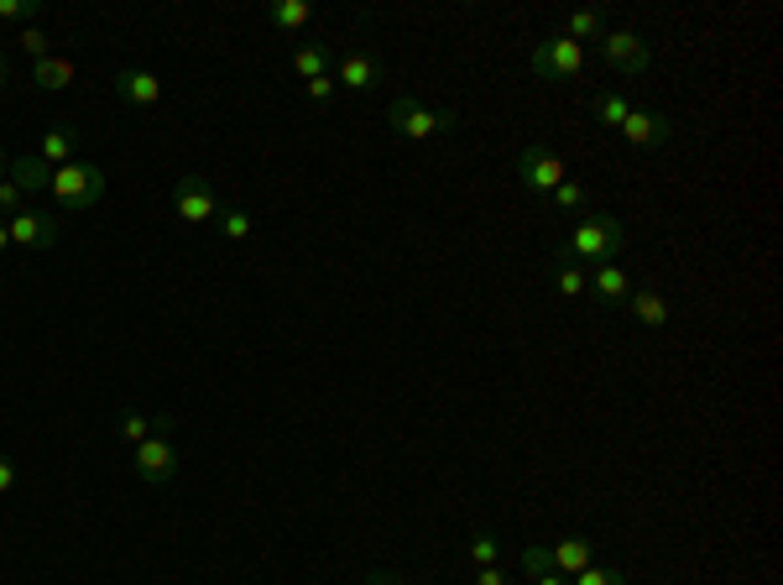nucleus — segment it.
Segmentation results:
<instances>
[{
    "instance_id": "nucleus-36",
    "label": "nucleus",
    "mask_w": 783,
    "mask_h": 585,
    "mask_svg": "<svg viewBox=\"0 0 783 585\" xmlns=\"http://www.w3.org/2000/svg\"><path fill=\"white\" fill-rule=\"evenodd\" d=\"M366 585H402V581L392 575V570H371V575H366Z\"/></svg>"
},
{
    "instance_id": "nucleus-9",
    "label": "nucleus",
    "mask_w": 783,
    "mask_h": 585,
    "mask_svg": "<svg viewBox=\"0 0 783 585\" xmlns=\"http://www.w3.org/2000/svg\"><path fill=\"white\" fill-rule=\"evenodd\" d=\"M627 137V147H638V152H659V147H668L674 142V121L668 116H659V110H627V121L617 126Z\"/></svg>"
},
{
    "instance_id": "nucleus-33",
    "label": "nucleus",
    "mask_w": 783,
    "mask_h": 585,
    "mask_svg": "<svg viewBox=\"0 0 783 585\" xmlns=\"http://www.w3.org/2000/svg\"><path fill=\"white\" fill-rule=\"evenodd\" d=\"M32 17H37L32 0H0V21H32Z\"/></svg>"
},
{
    "instance_id": "nucleus-37",
    "label": "nucleus",
    "mask_w": 783,
    "mask_h": 585,
    "mask_svg": "<svg viewBox=\"0 0 783 585\" xmlns=\"http://www.w3.org/2000/svg\"><path fill=\"white\" fill-rule=\"evenodd\" d=\"M533 585H569V581H564L559 570H543V575H539V581H533Z\"/></svg>"
},
{
    "instance_id": "nucleus-25",
    "label": "nucleus",
    "mask_w": 783,
    "mask_h": 585,
    "mask_svg": "<svg viewBox=\"0 0 783 585\" xmlns=\"http://www.w3.org/2000/svg\"><path fill=\"white\" fill-rule=\"evenodd\" d=\"M225 230V241H236V246H246L251 241V230H257V225H251V215H246V209H230V204H225L220 209V220H215Z\"/></svg>"
},
{
    "instance_id": "nucleus-20",
    "label": "nucleus",
    "mask_w": 783,
    "mask_h": 585,
    "mask_svg": "<svg viewBox=\"0 0 783 585\" xmlns=\"http://www.w3.org/2000/svg\"><path fill=\"white\" fill-rule=\"evenodd\" d=\"M267 21L282 26V32H303V26L314 21V6H308V0H272V6H267Z\"/></svg>"
},
{
    "instance_id": "nucleus-26",
    "label": "nucleus",
    "mask_w": 783,
    "mask_h": 585,
    "mask_svg": "<svg viewBox=\"0 0 783 585\" xmlns=\"http://www.w3.org/2000/svg\"><path fill=\"white\" fill-rule=\"evenodd\" d=\"M548 204L554 209H564V215H580L585 204H590V194H585V183H575V178H564L554 194H548Z\"/></svg>"
},
{
    "instance_id": "nucleus-6",
    "label": "nucleus",
    "mask_w": 783,
    "mask_h": 585,
    "mask_svg": "<svg viewBox=\"0 0 783 585\" xmlns=\"http://www.w3.org/2000/svg\"><path fill=\"white\" fill-rule=\"evenodd\" d=\"M512 167H518L522 188H533V194H543V199H548V194H554L564 178H569L564 158H559V152H548V147H522Z\"/></svg>"
},
{
    "instance_id": "nucleus-1",
    "label": "nucleus",
    "mask_w": 783,
    "mask_h": 585,
    "mask_svg": "<svg viewBox=\"0 0 783 585\" xmlns=\"http://www.w3.org/2000/svg\"><path fill=\"white\" fill-rule=\"evenodd\" d=\"M622 251H627V225L617 220V215H585V220L569 230V241H559L554 262L606 267V262H617Z\"/></svg>"
},
{
    "instance_id": "nucleus-38",
    "label": "nucleus",
    "mask_w": 783,
    "mask_h": 585,
    "mask_svg": "<svg viewBox=\"0 0 783 585\" xmlns=\"http://www.w3.org/2000/svg\"><path fill=\"white\" fill-rule=\"evenodd\" d=\"M0 251H11V230H6V220H0Z\"/></svg>"
},
{
    "instance_id": "nucleus-28",
    "label": "nucleus",
    "mask_w": 783,
    "mask_h": 585,
    "mask_svg": "<svg viewBox=\"0 0 783 585\" xmlns=\"http://www.w3.org/2000/svg\"><path fill=\"white\" fill-rule=\"evenodd\" d=\"M17 47H21V53H26V58H32V63L53 58V37H47L42 26H26V32H21V37H17Z\"/></svg>"
},
{
    "instance_id": "nucleus-24",
    "label": "nucleus",
    "mask_w": 783,
    "mask_h": 585,
    "mask_svg": "<svg viewBox=\"0 0 783 585\" xmlns=\"http://www.w3.org/2000/svg\"><path fill=\"white\" fill-rule=\"evenodd\" d=\"M42 162H47V167H63V162H74V131H47V137H42V152H37Z\"/></svg>"
},
{
    "instance_id": "nucleus-16",
    "label": "nucleus",
    "mask_w": 783,
    "mask_h": 585,
    "mask_svg": "<svg viewBox=\"0 0 783 585\" xmlns=\"http://www.w3.org/2000/svg\"><path fill=\"white\" fill-rule=\"evenodd\" d=\"M74 79H79V63L63 58V53L32 63V89H42V95H63V89H68Z\"/></svg>"
},
{
    "instance_id": "nucleus-18",
    "label": "nucleus",
    "mask_w": 783,
    "mask_h": 585,
    "mask_svg": "<svg viewBox=\"0 0 783 585\" xmlns=\"http://www.w3.org/2000/svg\"><path fill=\"white\" fill-rule=\"evenodd\" d=\"M293 74L303 84L319 79V74H335V47L329 42H308V47H293Z\"/></svg>"
},
{
    "instance_id": "nucleus-22",
    "label": "nucleus",
    "mask_w": 783,
    "mask_h": 585,
    "mask_svg": "<svg viewBox=\"0 0 783 585\" xmlns=\"http://www.w3.org/2000/svg\"><path fill=\"white\" fill-rule=\"evenodd\" d=\"M465 560L481 570V565H502V539L491 533V528H481V533H470V544H465Z\"/></svg>"
},
{
    "instance_id": "nucleus-15",
    "label": "nucleus",
    "mask_w": 783,
    "mask_h": 585,
    "mask_svg": "<svg viewBox=\"0 0 783 585\" xmlns=\"http://www.w3.org/2000/svg\"><path fill=\"white\" fill-rule=\"evenodd\" d=\"M116 95H121L126 105L152 110V105L162 100V79L157 74H146V68H121V74H116Z\"/></svg>"
},
{
    "instance_id": "nucleus-23",
    "label": "nucleus",
    "mask_w": 783,
    "mask_h": 585,
    "mask_svg": "<svg viewBox=\"0 0 783 585\" xmlns=\"http://www.w3.org/2000/svg\"><path fill=\"white\" fill-rule=\"evenodd\" d=\"M590 110H596V121H606V126H622L632 105H627L622 95H617V89H596V95H590Z\"/></svg>"
},
{
    "instance_id": "nucleus-31",
    "label": "nucleus",
    "mask_w": 783,
    "mask_h": 585,
    "mask_svg": "<svg viewBox=\"0 0 783 585\" xmlns=\"http://www.w3.org/2000/svg\"><path fill=\"white\" fill-rule=\"evenodd\" d=\"M335 89H340V84H335V74H319V79L303 84V95H308L314 105H329V100H335Z\"/></svg>"
},
{
    "instance_id": "nucleus-3",
    "label": "nucleus",
    "mask_w": 783,
    "mask_h": 585,
    "mask_svg": "<svg viewBox=\"0 0 783 585\" xmlns=\"http://www.w3.org/2000/svg\"><path fill=\"white\" fill-rule=\"evenodd\" d=\"M47 194L63 204V209H95L105 194V173L95 167V162H63V167H53V183H47Z\"/></svg>"
},
{
    "instance_id": "nucleus-14",
    "label": "nucleus",
    "mask_w": 783,
    "mask_h": 585,
    "mask_svg": "<svg viewBox=\"0 0 783 585\" xmlns=\"http://www.w3.org/2000/svg\"><path fill=\"white\" fill-rule=\"evenodd\" d=\"M632 278H627V267L617 262H606V267H590V293L606 303V308H622L627 299H632Z\"/></svg>"
},
{
    "instance_id": "nucleus-34",
    "label": "nucleus",
    "mask_w": 783,
    "mask_h": 585,
    "mask_svg": "<svg viewBox=\"0 0 783 585\" xmlns=\"http://www.w3.org/2000/svg\"><path fill=\"white\" fill-rule=\"evenodd\" d=\"M11 491H17V461L0 455V497H11Z\"/></svg>"
},
{
    "instance_id": "nucleus-11",
    "label": "nucleus",
    "mask_w": 783,
    "mask_h": 585,
    "mask_svg": "<svg viewBox=\"0 0 783 585\" xmlns=\"http://www.w3.org/2000/svg\"><path fill=\"white\" fill-rule=\"evenodd\" d=\"M6 230H11V246H26V251H47V246L58 241V220L42 215V209H21V215H11Z\"/></svg>"
},
{
    "instance_id": "nucleus-27",
    "label": "nucleus",
    "mask_w": 783,
    "mask_h": 585,
    "mask_svg": "<svg viewBox=\"0 0 783 585\" xmlns=\"http://www.w3.org/2000/svg\"><path fill=\"white\" fill-rule=\"evenodd\" d=\"M554 288H559L564 299H580V293H590V272L575 262H559V272H554Z\"/></svg>"
},
{
    "instance_id": "nucleus-29",
    "label": "nucleus",
    "mask_w": 783,
    "mask_h": 585,
    "mask_svg": "<svg viewBox=\"0 0 783 585\" xmlns=\"http://www.w3.org/2000/svg\"><path fill=\"white\" fill-rule=\"evenodd\" d=\"M569 585H627V570L617 565H590L580 575H569Z\"/></svg>"
},
{
    "instance_id": "nucleus-30",
    "label": "nucleus",
    "mask_w": 783,
    "mask_h": 585,
    "mask_svg": "<svg viewBox=\"0 0 783 585\" xmlns=\"http://www.w3.org/2000/svg\"><path fill=\"white\" fill-rule=\"evenodd\" d=\"M522 570H528V581H539L543 570H554L548 549H543V544H522Z\"/></svg>"
},
{
    "instance_id": "nucleus-21",
    "label": "nucleus",
    "mask_w": 783,
    "mask_h": 585,
    "mask_svg": "<svg viewBox=\"0 0 783 585\" xmlns=\"http://www.w3.org/2000/svg\"><path fill=\"white\" fill-rule=\"evenodd\" d=\"M564 37L569 42H601L606 37V21H601V11H569V17H564Z\"/></svg>"
},
{
    "instance_id": "nucleus-2",
    "label": "nucleus",
    "mask_w": 783,
    "mask_h": 585,
    "mask_svg": "<svg viewBox=\"0 0 783 585\" xmlns=\"http://www.w3.org/2000/svg\"><path fill=\"white\" fill-rule=\"evenodd\" d=\"M387 126L398 131L402 142H434V137H449L460 121H455L449 110H434V105H418L413 95H402V100H392V110H387Z\"/></svg>"
},
{
    "instance_id": "nucleus-5",
    "label": "nucleus",
    "mask_w": 783,
    "mask_h": 585,
    "mask_svg": "<svg viewBox=\"0 0 783 585\" xmlns=\"http://www.w3.org/2000/svg\"><path fill=\"white\" fill-rule=\"evenodd\" d=\"M225 204L215 199V188H209V178H199V173H183L178 183H173V215H178L183 225H215L220 220Z\"/></svg>"
},
{
    "instance_id": "nucleus-4",
    "label": "nucleus",
    "mask_w": 783,
    "mask_h": 585,
    "mask_svg": "<svg viewBox=\"0 0 783 585\" xmlns=\"http://www.w3.org/2000/svg\"><path fill=\"white\" fill-rule=\"evenodd\" d=\"M528 68H533L539 79H580L585 74V47L580 42H569L564 32H554V37H543L539 47H533Z\"/></svg>"
},
{
    "instance_id": "nucleus-39",
    "label": "nucleus",
    "mask_w": 783,
    "mask_h": 585,
    "mask_svg": "<svg viewBox=\"0 0 783 585\" xmlns=\"http://www.w3.org/2000/svg\"><path fill=\"white\" fill-rule=\"evenodd\" d=\"M6 178H11V162H6V158H0V183H6Z\"/></svg>"
},
{
    "instance_id": "nucleus-10",
    "label": "nucleus",
    "mask_w": 783,
    "mask_h": 585,
    "mask_svg": "<svg viewBox=\"0 0 783 585\" xmlns=\"http://www.w3.org/2000/svg\"><path fill=\"white\" fill-rule=\"evenodd\" d=\"M382 74H387V68L371 58V53H361V47L340 53V63H335V84H340V89H350V95L377 89V84H382Z\"/></svg>"
},
{
    "instance_id": "nucleus-32",
    "label": "nucleus",
    "mask_w": 783,
    "mask_h": 585,
    "mask_svg": "<svg viewBox=\"0 0 783 585\" xmlns=\"http://www.w3.org/2000/svg\"><path fill=\"white\" fill-rule=\"evenodd\" d=\"M21 199H26V194H21V188H17L11 178L0 183V220H11V215H21Z\"/></svg>"
},
{
    "instance_id": "nucleus-12",
    "label": "nucleus",
    "mask_w": 783,
    "mask_h": 585,
    "mask_svg": "<svg viewBox=\"0 0 783 585\" xmlns=\"http://www.w3.org/2000/svg\"><path fill=\"white\" fill-rule=\"evenodd\" d=\"M622 308L638 324H643V329H668V314H674V308H668V293H663V288H653V283L632 288V299H627Z\"/></svg>"
},
{
    "instance_id": "nucleus-7",
    "label": "nucleus",
    "mask_w": 783,
    "mask_h": 585,
    "mask_svg": "<svg viewBox=\"0 0 783 585\" xmlns=\"http://www.w3.org/2000/svg\"><path fill=\"white\" fill-rule=\"evenodd\" d=\"M601 58L611 63V74L638 79V74H648L653 53H648V42L638 37V32H606V37H601Z\"/></svg>"
},
{
    "instance_id": "nucleus-13",
    "label": "nucleus",
    "mask_w": 783,
    "mask_h": 585,
    "mask_svg": "<svg viewBox=\"0 0 783 585\" xmlns=\"http://www.w3.org/2000/svg\"><path fill=\"white\" fill-rule=\"evenodd\" d=\"M548 560H554V570L569 581V575H580V570L596 565V544H590L585 533H564L559 544H548Z\"/></svg>"
},
{
    "instance_id": "nucleus-35",
    "label": "nucleus",
    "mask_w": 783,
    "mask_h": 585,
    "mask_svg": "<svg viewBox=\"0 0 783 585\" xmlns=\"http://www.w3.org/2000/svg\"><path fill=\"white\" fill-rule=\"evenodd\" d=\"M476 585H507V570L502 565H481L476 570Z\"/></svg>"
},
{
    "instance_id": "nucleus-19",
    "label": "nucleus",
    "mask_w": 783,
    "mask_h": 585,
    "mask_svg": "<svg viewBox=\"0 0 783 585\" xmlns=\"http://www.w3.org/2000/svg\"><path fill=\"white\" fill-rule=\"evenodd\" d=\"M11 183H17L21 194H42V188L53 183V167H47L37 152H32V158H17L11 162Z\"/></svg>"
},
{
    "instance_id": "nucleus-17",
    "label": "nucleus",
    "mask_w": 783,
    "mask_h": 585,
    "mask_svg": "<svg viewBox=\"0 0 783 585\" xmlns=\"http://www.w3.org/2000/svg\"><path fill=\"white\" fill-rule=\"evenodd\" d=\"M116 434L137 449V444H146L152 434H173V419H157V413H137V408H126L121 419H116Z\"/></svg>"
},
{
    "instance_id": "nucleus-8",
    "label": "nucleus",
    "mask_w": 783,
    "mask_h": 585,
    "mask_svg": "<svg viewBox=\"0 0 783 585\" xmlns=\"http://www.w3.org/2000/svg\"><path fill=\"white\" fill-rule=\"evenodd\" d=\"M131 455H137V461H131V470H137L141 481L167 486L173 476H178V449H173V440H167V434H152V440L137 444Z\"/></svg>"
},
{
    "instance_id": "nucleus-40",
    "label": "nucleus",
    "mask_w": 783,
    "mask_h": 585,
    "mask_svg": "<svg viewBox=\"0 0 783 585\" xmlns=\"http://www.w3.org/2000/svg\"><path fill=\"white\" fill-rule=\"evenodd\" d=\"M6 79H11V68H6V58H0V89H6Z\"/></svg>"
}]
</instances>
